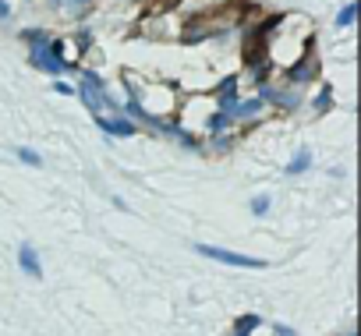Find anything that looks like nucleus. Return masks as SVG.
<instances>
[{"label": "nucleus", "instance_id": "39448f33", "mask_svg": "<svg viewBox=\"0 0 361 336\" xmlns=\"http://www.w3.org/2000/svg\"><path fill=\"white\" fill-rule=\"evenodd\" d=\"M99 127L106 135H117V138H131L135 135V124L131 120H110V117H99Z\"/></svg>", "mask_w": 361, "mask_h": 336}, {"label": "nucleus", "instance_id": "20e7f679", "mask_svg": "<svg viewBox=\"0 0 361 336\" xmlns=\"http://www.w3.org/2000/svg\"><path fill=\"white\" fill-rule=\"evenodd\" d=\"M18 266H22L29 276H36V280L43 276V266H39V255H36L32 244H22V248H18Z\"/></svg>", "mask_w": 361, "mask_h": 336}, {"label": "nucleus", "instance_id": "9d476101", "mask_svg": "<svg viewBox=\"0 0 361 336\" xmlns=\"http://www.w3.org/2000/svg\"><path fill=\"white\" fill-rule=\"evenodd\" d=\"M0 18H8V4H4V0H0Z\"/></svg>", "mask_w": 361, "mask_h": 336}, {"label": "nucleus", "instance_id": "423d86ee", "mask_svg": "<svg viewBox=\"0 0 361 336\" xmlns=\"http://www.w3.org/2000/svg\"><path fill=\"white\" fill-rule=\"evenodd\" d=\"M308 163H312V152L301 149V152L294 156V163H287V174H301V170H308Z\"/></svg>", "mask_w": 361, "mask_h": 336}, {"label": "nucleus", "instance_id": "9b49d317", "mask_svg": "<svg viewBox=\"0 0 361 336\" xmlns=\"http://www.w3.org/2000/svg\"><path fill=\"white\" fill-rule=\"evenodd\" d=\"M75 4H82V0H75Z\"/></svg>", "mask_w": 361, "mask_h": 336}, {"label": "nucleus", "instance_id": "1a4fd4ad", "mask_svg": "<svg viewBox=\"0 0 361 336\" xmlns=\"http://www.w3.org/2000/svg\"><path fill=\"white\" fill-rule=\"evenodd\" d=\"M266 209H269V195H259V199L252 202V213H255V216H262Z\"/></svg>", "mask_w": 361, "mask_h": 336}, {"label": "nucleus", "instance_id": "f03ea898", "mask_svg": "<svg viewBox=\"0 0 361 336\" xmlns=\"http://www.w3.org/2000/svg\"><path fill=\"white\" fill-rule=\"evenodd\" d=\"M29 64L32 68H39V71H50V75H61V71H68V61L61 57V46L57 43H36V50L29 54Z\"/></svg>", "mask_w": 361, "mask_h": 336}, {"label": "nucleus", "instance_id": "0eeeda50", "mask_svg": "<svg viewBox=\"0 0 361 336\" xmlns=\"http://www.w3.org/2000/svg\"><path fill=\"white\" fill-rule=\"evenodd\" d=\"M354 15H357V4H343V8H340V15H336V25H343V29H347V25H354Z\"/></svg>", "mask_w": 361, "mask_h": 336}, {"label": "nucleus", "instance_id": "7ed1b4c3", "mask_svg": "<svg viewBox=\"0 0 361 336\" xmlns=\"http://www.w3.org/2000/svg\"><path fill=\"white\" fill-rule=\"evenodd\" d=\"M195 251H199V255H206V259H216V262L238 266V269H266V259H252V255L224 251V248H213V244H195Z\"/></svg>", "mask_w": 361, "mask_h": 336}, {"label": "nucleus", "instance_id": "f257e3e1", "mask_svg": "<svg viewBox=\"0 0 361 336\" xmlns=\"http://www.w3.org/2000/svg\"><path fill=\"white\" fill-rule=\"evenodd\" d=\"M78 92H82V103H85L96 117H99L106 106H114V103H110V92H106V85H103V78H99V75H92V71H85V75H82Z\"/></svg>", "mask_w": 361, "mask_h": 336}, {"label": "nucleus", "instance_id": "6e6552de", "mask_svg": "<svg viewBox=\"0 0 361 336\" xmlns=\"http://www.w3.org/2000/svg\"><path fill=\"white\" fill-rule=\"evenodd\" d=\"M18 159H25V163H29V166H43V156H39V152H36V149H25V145H22V149H18Z\"/></svg>", "mask_w": 361, "mask_h": 336}]
</instances>
